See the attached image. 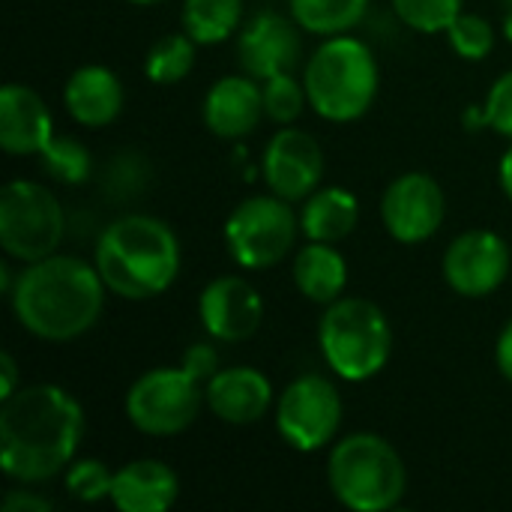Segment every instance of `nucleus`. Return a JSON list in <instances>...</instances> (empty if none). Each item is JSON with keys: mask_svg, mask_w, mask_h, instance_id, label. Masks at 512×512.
<instances>
[{"mask_svg": "<svg viewBox=\"0 0 512 512\" xmlns=\"http://www.w3.org/2000/svg\"><path fill=\"white\" fill-rule=\"evenodd\" d=\"M300 24L279 12H258L240 27L237 60L246 75L267 81L279 72H291L300 60Z\"/></svg>", "mask_w": 512, "mask_h": 512, "instance_id": "nucleus-15", "label": "nucleus"}, {"mask_svg": "<svg viewBox=\"0 0 512 512\" xmlns=\"http://www.w3.org/2000/svg\"><path fill=\"white\" fill-rule=\"evenodd\" d=\"M291 276L297 291L318 306H330L345 294L348 285V261L336 249V243L309 240L291 264Z\"/></svg>", "mask_w": 512, "mask_h": 512, "instance_id": "nucleus-21", "label": "nucleus"}, {"mask_svg": "<svg viewBox=\"0 0 512 512\" xmlns=\"http://www.w3.org/2000/svg\"><path fill=\"white\" fill-rule=\"evenodd\" d=\"M54 504L45 495H36L30 489H12L3 498V512H51Z\"/></svg>", "mask_w": 512, "mask_h": 512, "instance_id": "nucleus-33", "label": "nucleus"}, {"mask_svg": "<svg viewBox=\"0 0 512 512\" xmlns=\"http://www.w3.org/2000/svg\"><path fill=\"white\" fill-rule=\"evenodd\" d=\"M42 159V168L48 177H54L57 183H66V186H81L90 180V171H93V159H90V150L75 141V138H63V135H54L45 150L39 153Z\"/></svg>", "mask_w": 512, "mask_h": 512, "instance_id": "nucleus-26", "label": "nucleus"}, {"mask_svg": "<svg viewBox=\"0 0 512 512\" xmlns=\"http://www.w3.org/2000/svg\"><path fill=\"white\" fill-rule=\"evenodd\" d=\"M309 105L330 123L360 120L378 99L381 66L375 51L348 33L327 36L303 72Z\"/></svg>", "mask_w": 512, "mask_h": 512, "instance_id": "nucleus-4", "label": "nucleus"}, {"mask_svg": "<svg viewBox=\"0 0 512 512\" xmlns=\"http://www.w3.org/2000/svg\"><path fill=\"white\" fill-rule=\"evenodd\" d=\"M447 216L441 183L426 171L399 174L381 195V219L393 240L405 246L426 243L438 234Z\"/></svg>", "mask_w": 512, "mask_h": 512, "instance_id": "nucleus-11", "label": "nucleus"}, {"mask_svg": "<svg viewBox=\"0 0 512 512\" xmlns=\"http://www.w3.org/2000/svg\"><path fill=\"white\" fill-rule=\"evenodd\" d=\"M195 48L198 42L186 30L162 36L144 57V75L159 87L180 84L195 69Z\"/></svg>", "mask_w": 512, "mask_h": 512, "instance_id": "nucleus-25", "label": "nucleus"}, {"mask_svg": "<svg viewBox=\"0 0 512 512\" xmlns=\"http://www.w3.org/2000/svg\"><path fill=\"white\" fill-rule=\"evenodd\" d=\"M498 180H501L504 195L512 201V147L504 153V159H501V165H498Z\"/></svg>", "mask_w": 512, "mask_h": 512, "instance_id": "nucleus-37", "label": "nucleus"}, {"mask_svg": "<svg viewBox=\"0 0 512 512\" xmlns=\"http://www.w3.org/2000/svg\"><path fill=\"white\" fill-rule=\"evenodd\" d=\"M54 138V120L42 96L24 84L0 90V147L9 156H39Z\"/></svg>", "mask_w": 512, "mask_h": 512, "instance_id": "nucleus-18", "label": "nucleus"}, {"mask_svg": "<svg viewBox=\"0 0 512 512\" xmlns=\"http://www.w3.org/2000/svg\"><path fill=\"white\" fill-rule=\"evenodd\" d=\"M180 240L174 228L147 213L108 222L96 240V270L105 288L123 300H150L180 276Z\"/></svg>", "mask_w": 512, "mask_h": 512, "instance_id": "nucleus-3", "label": "nucleus"}, {"mask_svg": "<svg viewBox=\"0 0 512 512\" xmlns=\"http://www.w3.org/2000/svg\"><path fill=\"white\" fill-rule=\"evenodd\" d=\"M264 180L285 201H306L324 177V153L315 135L303 129H279L264 150Z\"/></svg>", "mask_w": 512, "mask_h": 512, "instance_id": "nucleus-13", "label": "nucleus"}, {"mask_svg": "<svg viewBox=\"0 0 512 512\" xmlns=\"http://www.w3.org/2000/svg\"><path fill=\"white\" fill-rule=\"evenodd\" d=\"M483 114H486V129L512 138V69L498 75L495 84L489 87L483 99Z\"/></svg>", "mask_w": 512, "mask_h": 512, "instance_id": "nucleus-31", "label": "nucleus"}, {"mask_svg": "<svg viewBox=\"0 0 512 512\" xmlns=\"http://www.w3.org/2000/svg\"><path fill=\"white\" fill-rule=\"evenodd\" d=\"M327 483L348 510L387 512L396 510L408 492V468L384 435L354 432L330 450Z\"/></svg>", "mask_w": 512, "mask_h": 512, "instance_id": "nucleus-5", "label": "nucleus"}, {"mask_svg": "<svg viewBox=\"0 0 512 512\" xmlns=\"http://www.w3.org/2000/svg\"><path fill=\"white\" fill-rule=\"evenodd\" d=\"M204 405V384L183 366H156L135 378L126 393L129 423L150 438H171L186 432Z\"/></svg>", "mask_w": 512, "mask_h": 512, "instance_id": "nucleus-9", "label": "nucleus"}, {"mask_svg": "<svg viewBox=\"0 0 512 512\" xmlns=\"http://www.w3.org/2000/svg\"><path fill=\"white\" fill-rule=\"evenodd\" d=\"M447 42H450V48H453L462 60L480 63V60H486V57L492 54V48H495V27H492L486 18L474 15V12H462V15L447 27Z\"/></svg>", "mask_w": 512, "mask_h": 512, "instance_id": "nucleus-29", "label": "nucleus"}, {"mask_svg": "<svg viewBox=\"0 0 512 512\" xmlns=\"http://www.w3.org/2000/svg\"><path fill=\"white\" fill-rule=\"evenodd\" d=\"M123 96L126 93H123L120 78L108 66H99V63L78 66L63 84L66 114L87 129L111 126L123 111Z\"/></svg>", "mask_w": 512, "mask_h": 512, "instance_id": "nucleus-19", "label": "nucleus"}, {"mask_svg": "<svg viewBox=\"0 0 512 512\" xmlns=\"http://www.w3.org/2000/svg\"><path fill=\"white\" fill-rule=\"evenodd\" d=\"M462 126L468 132H480L486 129V114H483V105H468L465 114H462Z\"/></svg>", "mask_w": 512, "mask_h": 512, "instance_id": "nucleus-36", "label": "nucleus"}, {"mask_svg": "<svg viewBox=\"0 0 512 512\" xmlns=\"http://www.w3.org/2000/svg\"><path fill=\"white\" fill-rule=\"evenodd\" d=\"M300 234V216L279 195L240 201L225 222V249L246 270H267L288 258Z\"/></svg>", "mask_w": 512, "mask_h": 512, "instance_id": "nucleus-8", "label": "nucleus"}, {"mask_svg": "<svg viewBox=\"0 0 512 512\" xmlns=\"http://www.w3.org/2000/svg\"><path fill=\"white\" fill-rule=\"evenodd\" d=\"M207 408L228 426H252L273 405V384L255 366L219 369L204 384Z\"/></svg>", "mask_w": 512, "mask_h": 512, "instance_id": "nucleus-17", "label": "nucleus"}, {"mask_svg": "<svg viewBox=\"0 0 512 512\" xmlns=\"http://www.w3.org/2000/svg\"><path fill=\"white\" fill-rule=\"evenodd\" d=\"M261 87H264V114L273 123L291 126L303 114V108L309 105L306 84L297 81L291 72H279V75L261 81Z\"/></svg>", "mask_w": 512, "mask_h": 512, "instance_id": "nucleus-27", "label": "nucleus"}, {"mask_svg": "<svg viewBox=\"0 0 512 512\" xmlns=\"http://www.w3.org/2000/svg\"><path fill=\"white\" fill-rule=\"evenodd\" d=\"M201 117H204V126L216 138H228V141L246 138L249 132L258 129V123L264 117L261 81L246 72L219 78L204 96Z\"/></svg>", "mask_w": 512, "mask_h": 512, "instance_id": "nucleus-16", "label": "nucleus"}, {"mask_svg": "<svg viewBox=\"0 0 512 512\" xmlns=\"http://www.w3.org/2000/svg\"><path fill=\"white\" fill-rule=\"evenodd\" d=\"M180 366H183L192 378H198L201 384H207V381L219 372V354H216V348H213L210 342H195V345H189V348L183 351Z\"/></svg>", "mask_w": 512, "mask_h": 512, "instance_id": "nucleus-32", "label": "nucleus"}, {"mask_svg": "<svg viewBox=\"0 0 512 512\" xmlns=\"http://www.w3.org/2000/svg\"><path fill=\"white\" fill-rule=\"evenodd\" d=\"M360 222V201L345 186L315 189L300 210V234L318 243L345 240Z\"/></svg>", "mask_w": 512, "mask_h": 512, "instance_id": "nucleus-22", "label": "nucleus"}, {"mask_svg": "<svg viewBox=\"0 0 512 512\" xmlns=\"http://www.w3.org/2000/svg\"><path fill=\"white\" fill-rule=\"evenodd\" d=\"M318 348L336 378L363 384L387 369L393 330L378 303L366 297H339L318 321Z\"/></svg>", "mask_w": 512, "mask_h": 512, "instance_id": "nucleus-6", "label": "nucleus"}, {"mask_svg": "<svg viewBox=\"0 0 512 512\" xmlns=\"http://www.w3.org/2000/svg\"><path fill=\"white\" fill-rule=\"evenodd\" d=\"M198 318L210 339L234 345L246 342L261 330L264 321V300L240 276H219L207 282L198 297Z\"/></svg>", "mask_w": 512, "mask_h": 512, "instance_id": "nucleus-14", "label": "nucleus"}, {"mask_svg": "<svg viewBox=\"0 0 512 512\" xmlns=\"http://www.w3.org/2000/svg\"><path fill=\"white\" fill-rule=\"evenodd\" d=\"M441 273L459 297L483 300L504 285L510 273V246L489 228L465 231L447 246Z\"/></svg>", "mask_w": 512, "mask_h": 512, "instance_id": "nucleus-12", "label": "nucleus"}, {"mask_svg": "<svg viewBox=\"0 0 512 512\" xmlns=\"http://www.w3.org/2000/svg\"><path fill=\"white\" fill-rule=\"evenodd\" d=\"M495 363H498V372L512 384V318L504 324V330L498 333V342H495Z\"/></svg>", "mask_w": 512, "mask_h": 512, "instance_id": "nucleus-34", "label": "nucleus"}, {"mask_svg": "<svg viewBox=\"0 0 512 512\" xmlns=\"http://www.w3.org/2000/svg\"><path fill=\"white\" fill-rule=\"evenodd\" d=\"M126 3H135V6H156V3H162V0H126Z\"/></svg>", "mask_w": 512, "mask_h": 512, "instance_id": "nucleus-39", "label": "nucleus"}, {"mask_svg": "<svg viewBox=\"0 0 512 512\" xmlns=\"http://www.w3.org/2000/svg\"><path fill=\"white\" fill-rule=\"evenodd\" d=\"M339 426L342 396L324 375H300L276 399V432L297 453L330 447Z\"/></svg>", "mask_w": 512, "mask_h": 512, "instance_id": "nucleus-10", "label": "nucleus"}, {"mask_svg": "<svg viewBox=\"0 0 512 512\" xmlns=\"http://www.w3.org/2000/svg\"><path fill=\"white\" fill-rule=\"evenodd\" d=\"M180 21L198 45H216L240 30L243 0H183Z\"/></svg>", "mask_w": 512, "mask_h": 512, "instance_id": "nucleus-23", "label": "nucleus"}, {"mask_svg": "<svg viewBox=\"0 0 512 512\" xmlns=\"http://www.w3.org/2000/svg\"><path fill=\"white\" fill-rule=\"evenodd\" d=\"M111 486H114V474L99 459H75L66 468V492L81 504L111 501Z\"/></svg>", "mask_w": 512, "mask_h": 512, "instance_id": "nucleus-30", "label": "nucleus"}, {"mask_svg": "<svg viewBox=\"0 0 512 512\" xmlns=\"http://www.w3.org/2000/svg\"><path fill=\"white\" fill-rule=\"evenodd\" d=\"M504 36H507V42L512 45V9L507 12V18H504Z\"/></svg>", "mask_w": 512, "mask_h": 512, "instance_id": "nucleus-38", "label": "nucleus"}, {"mask_svg": "<svg viewBox=\"0 0 512 512\" xmlns=\"http://www.w3.org/2000/svg\"><path fill=\"white\" fill-rule=\"evenodd\" d=\"M402 24L417 33H447V27L465 12V0H390Z\"/></svg>", "mask_w": 512, "mask_h": 512, "instance_id": "nucleus-28", "label": "nucleus"}, {"mask_svg": "<svg viewBox=\"0 0 512 512\" xmlns=\"http://www.w3.org/2000/svg\"><path fill=\"white\" fill-rule=\"evenodd\" d=\"M66 234V213L36 180H9L0 192V246L12 261L33 264L54 255Z\"/></svg>", "mask_w": 512, "mask_h": 512, "instance_id": "nucleus-7", "label": "nucleus"}, {"mask_svg": "<svg viewBox=\"0 0 512 512\" xmlns=\"http://www.w3.org/2000/svg\"><path fill=\"white\" fill-rule=\"evenodd\" d=\"M369 9V0H288L291 18L312 36H339L354 30Z\"/></svg>", "mask_w": 512, "mask_h": 512, "instance_id": "nucleus-24", "label": "nucleus"}, {"mask_svg": "<svg viewBox=\"0 0 512 512\" xmlns=\"http://www.w3.org/2000/svg\"><path fill=\"white\" fill-rule=\"evenodd\" d=\"M81 438L84 408L57 384L21 387L0 408V468L12 483L36 486L63 474Z\"/></svg>", "mask_w": 512, "mask_h": 512, "instance_id": "nucleus-1", "label": "nucleus"}, {"mask_svg": "<svg viewBox=\"0 0 512 512\" xmlns=\"http://www.w3.org/2000/svg\"><path fill=\"white\" fill-rule=\"evenodd\" d=\"M105 282L96 264L75 255H48L24 264L9 303L18 324L42 342H72L96 327L105 309Z\"/></svg>", "mask_w": 512, "mask_h": 512, "instance_id": "nucleus-2", "label": "nucleus"}, {"mask_svg": "<svg viewBox=\"0 0 512 512\" xmlns=\"http://www.w3.org/2000/svg\"><path fill=\"white\" fill-rule=\"evenodd\" d=\"M180 480L159 459H135L114 471L111 504L120 512H165L177 504Z\"/></svg>", "mask_w": 512, "mask_h": 512, "instance_id": "nucleus-20", "label": "nucleus"}, {"mask_svg": "<svg viewBox=\"0 0 512 512\" xmlns=\"http://www.w3.org/2000/svg\"><path fill=\"white\" fill-rule=\"evenodd\" d=\"M18 387V363L9 351L0 354V402H6L9 396H15Z\"/></svg>", "mask_w": 512, "mask_h": 512, "instance_id": "nucleus-35", "label": "nucleus"}]
</instances>
